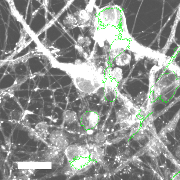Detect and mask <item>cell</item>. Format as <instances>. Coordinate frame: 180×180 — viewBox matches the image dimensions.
<instances>
[{
    "label": "cell",
    "instance_id": "5",
    "mask_svg": "<svg viewBox=\"0 0 180 180\" xmlns=\"http://www.w3.org/2000/svg\"><path fill=\"white\" fill-rule=\"evenodd\" d=\"M63 24L65 27L70 29L74 28L77 26V19L73 15L68 14L64 18Z\"/></svg>",
    "mask_w": 180,
    "mask_h": 180
},
{
    "label": "cell",
    "instance_id": "8",
    "mask_svg": "<svg viewBox=\"0 0 180 180\" xmlns=\"http://www.w3.org/2000/svg\"><path fill=\"white\" fill-rule=\"evenodd\" d=\"M66 113H67V114L66 113L64 115V119L67 122L71 123L75 121L76 119V115L74 112L72 111L68 112L69 115L67 112Z\"/></svg>",
    "mask_w": 180,
    "mask_h": 180
},
{
    "label": "cell",
    "instance_id": "10",
    "mask_svg": "<svg viewBox=\"0 0 180 180\" xmlns=\"http://www.w3.org/2000/svg\"><path fill=\"white\" fill-rule=\"evenodd\" d=\"M91 40L89 37H85V45L86 46H89L91 45Z\"/></svg>",
    "mask_w": 180,
    "mask_h": 180
},
{
    "label": "cell",
    "instance_id": "4",
    "mask_svg": "<svg viewBox=\"0 0 180 180\" xmlns=\"http://www.w3.org/2000/svg\"><path fill=\"white\" fill-rule=\"evenodd\" d=\"M131 56L129 53L123 52L115 58L116 65L119 67H125L131 63Z\"/></svg>",
    "mask_w": 180,
    "mask_h": 180
},
{
    "label": "cell",
    "instance_id": "11",
    "mask_svg": "<svg viewBox=\"0 0 180 180\" xmlns=\"http://www.w3.org/2000/svg\"><path fill=\"white\" fill-rule=\"evenodd\" d=\"M180 54V45L179 46L178 48L177 51H175V53H174V55L172 57H171L172 59H174V58L175 56H176Z\"/></svg>",
    "mask_w": 180,
    "mask_h": 180
},
{
    "label": "cell",
    "instance_id": "1",
    "mask_svg": "<svg viewBox=\"0 0 180 180\" xmlns=\"http://www.w3.org/2000/svg\"><path fill=\"white\" fill-rule=\"evenodd\" d=\"M173 61L154 66L151 70V75L157 79L150 77L148 96L151 102L160 99L167 101L175 96L180 87V67Z\"/></svg>",
    "mask_w": 180,
    "mask_h": 180
},
{
    "label": "cell",
    "instance_id": "3",
    "mask_svg": "<svg viewBox=\"0 0 180 180\" xmlns=\"http://www.w3.org/2000/svg\"><path fill=\"white\" fill-rule=\"evenodd\" d=\"M99 120V116L97 113L88 112L83 116L81 121L86 129L90 130L95 127Z\"/></svg>",
    "mask_w": 180,
    "mask_h": 180
},
{
    "label": "cell",
    "instance_id": "2",
    "mask_svg": "<svg viewBox=\"0 0 180 180\" xmlns=\"http://www.w3.org/2000/svg\"><path fill=\"white\" fill-rule=\"evenodd\" d=\"M74 15L77 19L78 27L82 28L91 27L92 16L89 12L80 10L76 12Z\"/></svg>",
    "mask_w": 180,
    "mask_h": 180
},
{
    "label": "cell",
    "instance_id": "6",
    "mask_svg": "<svg viewBox=\"0 0 180 180\" xmlns=\"http://www.w3.org/2000/svg\"><path fill=\"white\" fill-rule=\"evenodd\" d=\"M122 70L118 67H115L111 71V77L117 81H120L123 78Z\"/></svg>",
    "mask_w": 180,
    "mask_h": 180
},
{
    "label": "cell",
    "instance_id": "9",
    "mask_svg": "<svg viewBox=\"0 0 180 180\" xmlns=\"http://www.w3.org/2000/svg\"><path fill=\"white\" fill-rule=\"evenodd\" d=\"M77 42L79 44L82 45L85 42V38L83 37V36L80 35L77 39Z\"/></svg>",
    "mask_w": 180,
    "mask_h": 180
},
{
    "label": "cell",
    "instance_id": "7",
    "mask_svg": "<svg viewBox=\"0 0 180 180\" xmlns=\"http://www.w3.org/2000/svg\"><path fill=\"white\" fill-rule=\"evenodd\" d=\"M9 4L10 7L11 8V12L12 14H13V15L16 18L17 21L21 22V23H23V24H24L25 26V25L26 24L25 22L24 21L23 18L22 17L21 15L20 14L19 12H18L17 11V10L16 9L13 2H12V3H9Z\"/></svg>",
    "mask_w": 180,
    "mask_h": 180
}]
</instances>
